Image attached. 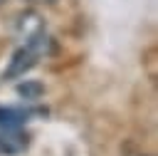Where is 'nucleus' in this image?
<instances>
[{
	"label": "nucleus",
	"instance_id": "nucleus-4",
	"mask_svg": "<svg viewBox=\"0 0 158 156\" xmlns=\"http://www.w3.org/2000/svg\"><path fill=\"white\" fill-rule=\"evenodd\" d=\"M40 92H42L40 84H20V94H25V97H37Z\"/></svg>",
	"mask_w": 158,
	"mask_h": 156
},
{
	"label": "nucleus",
	"instance_id": "nucleus-3",
	"mask_svg": "<svg viewBox=\"0 0 158 156\" xmlns=\"http://www.w3.org/2000/svg\"><path fill=\"white\" fill-rule=\"evenodd\" d=\"M25 119H27V111H20V109H5V106H0V126L12 129V126L22 124Z\"/></svg>",
	"mask_w": 158,
	"mask_h": 156
},
{
	"label": "nucleus",
	"instance_id": "nucleus-5",
	"mask_svg": "<svg viewBox=\"0 0 158 156\" xmlns=\"http://www.w3.org/2000/svg\"><path fill=\"white\" fill-rule=\"evenodd\" d=\"M27 2H37V5H42V2H54V0H27Z\"/></svg>",
	"mask_w": 158,
	"mask_h": 156
},
{
	"label": "nucleus",
	"instance_id": "nucleus-2",
	"mask_svg": "<svg viewBox=\"0 0 158 156\" xmlns=\"http://www.w3.org/2000/svg\"><path fill=\"white\" fill-rule=\"evenodd\" d=\"M17 30H20V35H22L25 40H30V37H35L37 32H42L44 27H42V20H40L37 12H22V15L17 17Z\"/></svg>",
	"mask_w": 158,
	"mask_h": 156
},
{
	"label": "nucleus",
	"instance_id": "nucleus-1",
	"mask_svg": "<svg viewBox=\"0 0 158 156\" xmlns=\"http://www.w3.org/2000/svg\"><path fill=\"white\" fill-rule=\"evenodd\" d=\"M25 149H27V139L25 136H20V134H15L10 129H5L0 134V156H15V154H20Z\"/></svg>",
	"mask_w": 158,
	"mask_h": 156
}]
</instances>
